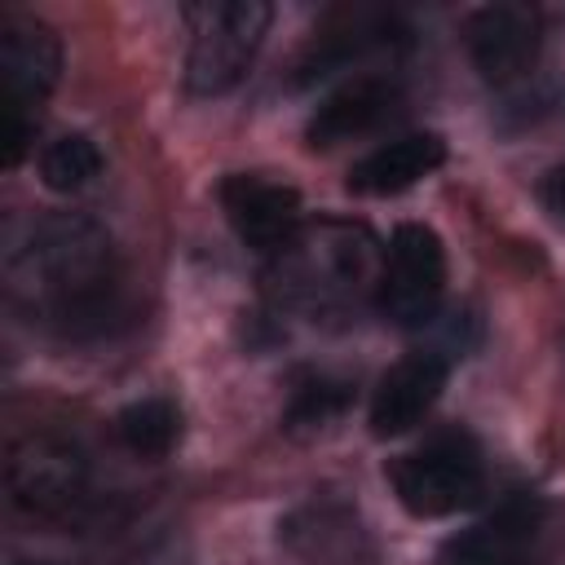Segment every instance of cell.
<instances>
[{"instance_id": "obj_4", "label": "cell", "mask_w": 565, "mask_h": 565, "mask_svg": "<svg viewBox=\"0 0 565 565\" xmlns=\"http://www.w3.org/2000/svg\"><path fill=\"white\" fill-rule=\"evenodd\" d=\"M388 486L411 516H450L477 503L486 472L481 455L463 433H441L388 463Z\"/></svg>"}, {"instance_id": "obj_15", "label": "cell", "mask_w": 565, "mask_h": 565, "mask_svg": "<svg viewBox=\"0 0 565 565\" xmlns=\"http://www.w3.org/2000/svg\"><path fill=\"white\" fill-rule=\"evenodd\" d=\"M97 172H102V150H97V141L84 137V132H62V137H53V141L40 150V177H44V185L57 190V194L84 190Z\"/></svg>"}, {"instance_id": "obj_16", "label": "cell", "mask_w": 565, "mask_h": 565, "mask_svg": "<svg viewBox=\"0 0 565 565\" xmlns=\"http://www.w3.org/2000/svg\"><path fill=\"white\" fill-rule=\"evenodd\" d=\"M344 402H349V388L318 375V380H309V384L296 388V397H291V406H287V428H296V433L322 428L327 419H335V415L344 411Z\"/></svg>"}, {"instance_id": "obj_6", "label": "cell", "mask_w": 565, "mask_h": 565, "mask_svg": "<svg viewBox=\"0 0 565 565\" xmlns=\"http://www.w3.org/2000/svg\"><path fill=\"white\" fill-rule=\"evenodd\" d=\"M88 481V463L75 441L57 433H26L9 446L4 459V486L13 508L26 516H62L79 503Z\"/></svg>"}, {"instance_id": "obj_7", "label": "cell", "mask_w": 565, "mask_h": 565, "mask_svg": "<svg viewBox=\"0 0 565 565\" xmlns=\"http://www.w3.org/2000/svg\"><path fill=\"white\" fill-rule=\"evenodd\" d=\"M446 291V247L428 225H397L380 269V309L397 327H424Z\"/></svg>"}, {"instance_id": "obj_13", "label": "cell", "mask_w": 565, "mask_h": 565, "mask_svg": "<svg viewBox=\"0 0 565 565\" xmlns=\"http://www.w3.org/2000/svg\"><path fill=\"white\" fill-rule=\"evenodd\" d=\"M441 159H446V141L437 132H406L362 154L349 168V190L353 194H402L419 177L441 168Z\"/></svg>"}, {"instance_id": "obj_12", "label": "cell", "mask_w": 565, "mask_h": 565, "mask_svg": "<svg viewBox=\"0 0 565 565\" xmlns=\"http://www.w3.org/2000/svg\"><path fill=\"white\" fill-rule=\"evenodd\" d=\"M397 106V84L384 75H358L349 84H340L331 97L318 102V110L305 124V141L309 150H331L340 141H353L362 132H371L384 115H393Z\"/></svg>"}, {"instance_id": "obj_2", "label": "cell", "mask_w": 565, "mask_h": 565, "mask_svg": "<svg viewBox=\"0 0 565 565\" xmlns=\"http://www.w3.org/2000/svg\"><path fill=\"white\" fill-rule=\"evenodd\" d=\"M375 269V243L362 225L344 221H322V225H300V234L274 252V287L282 300L327 309L353 300Z\"/></svg>"}, {"instance_id": "obj_17", "label": "cell", "mask_w": 565, "mask_h": 565, "mask_svg": "<svg viewBox=\"0 0 565 565\" xmlns=\"http://www.w3.org/2000/svg\"><path fill=\"white\" fill-rule=\"evenodd\" d=\"M543 199H547V207L565 221V163L547 172V181H543Z\"/></svg>"}, {"instance_id": "obj_9", "label": "cell", "mask_w": 565, "mask_h": 565, "mask_svg": "<svg viewBox=\"0 0 565 565\" xmlns=\"http://www.w3.org/2000/svg\"><path fill=\"white\" fill-rule=\"evenodd\" d=\"M543 22L530 4H486L468 18V53L486 84H512L539 62Z\"/></svg>"}, {"instance_id": "obj_14", "label": "cell", "mask_w": 565, "mask_h": 565, "mask_svg": "<svg viewBox=\"0 0 565 565\" xmlns=\"http://www.w3.org/2000/svg\"><path fill=\"white\" fill-rule=\"evenodd\" d=\"M119 441L141 459H163L181 437V411L168 397H141L119 411L115 419Z\"/></svg>"}, {"instance_id": "obj_10", "label": "cell", "mask_w": 565, "mask_h": 565, "mask_svg": "<svg viewBox=\"0 0 565 565\" xmlns=\"http://www.w3.org/2000/svg\"><path fill=\"white\" fill-rule=\"evenodd\" d=\"M441 384H446V362L437 353H411L402 362H393L380 384H375V397H371V433L375 437H402L411 433L428 411L433 402L441 397Z\"/></svg>"}, {"instance_id": "obj_8", "label": "cell", "mask_w": 565, "mask_h": 565, "mask_svg": "<svg viewBox=\"0 0 565 565\" xmlns=\"http://www.w3.org/2000/svg\"><path fill=\"white\" fill-rule=\"evenodd\" d=\"M221 207L234 225V234L274 256L300 234V194L282 181H269L260 172H234L221 181Z\"/></svg>"}, {"instance_id": "obj_18", "label": "cell", "mask_w": 565, "mask_h": 565, "mask_svg": "<svg viewBox=\"0 0 565 565\" xmlns=\"http://www.w3.org/2000/svg\"><path fill=\"white\" fill-rule=\"evenodd\" d=\"M9 565H49V561H9Z\"/></svg>"}, {"instance_id": "obj_1", "label": "cell", "mask_w": 565, "mask_h": 565, "mask_svg": "<svg viewBox=\"0 0 565 565\" xmlns=\"http://www.w3.org/2000/svg\"><path fill=\"white\" fill-rule=\"evenodd\" d=\"M9 300L53 327H79L110 309L115 247L84 212H49L31 221L4 252Z\"/></svg>"}, {"instance_id": "obj_11", "label": "cell", "mask_w": 565, "mask_h": 565, "mask_svg": "<svg viewBox=\"0 0 565 565\" xmlns=\"http://www.w3.org/2000/svg\"><path fill=\"white\" fill-rule=\"evenodd\" d=\"M539 530L534 499H508L477 525L450 534L437 552V565H521Z\"/></svg>"}, {"instance_id": "obj_5", "label": "cell", "mask_w": 565, "mask_h": 565, "mask_svg": "<svg viewBox=\"0 0 565 565\" xmlns=\"http://www.w3.org/2000/svg\"><path fill=\"white\" fill-rule=\"evenodd\" d=\"M62 71L57 35L35 18L0 22V93H4V163L18 168L31 141V106L49 97Z\"/></svg>"}, {"instance_id": "obj_3", "label": "cell", "mask_w": 565, "mask_h": 565, "mask_svg": "<svg viewBox=\"0 0 565 565\" xmlns=\"http://www.w3.org/2000/svg\"><path fill=\"white\" fill-rule=\"evenodd\" d=\"M274 9L265 0H207L190 4V49H185V88L199 97L230 93L252 57L260 53V40L269 31Z\"/></svg>"}]
</instances>
